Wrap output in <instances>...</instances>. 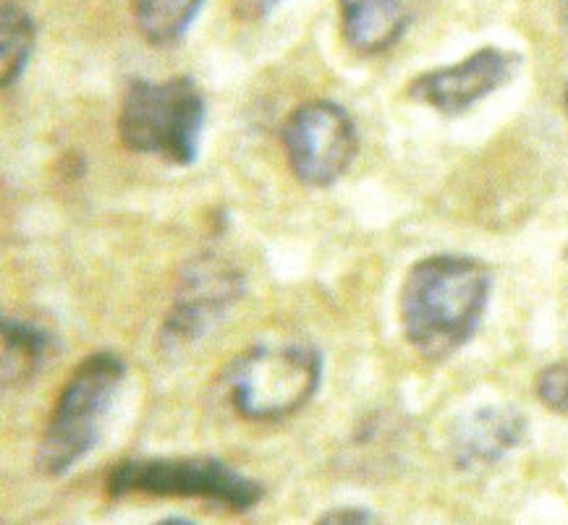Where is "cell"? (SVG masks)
Instances as JSON below:
<instances>
[{
  "mask_svg": "<svg viewBox=\"0 0 568 525\" xmlns=\"http://www.w3.org/2000/svg\"><path fill=\"white\" fill-rule=\"evenodd\" d=\"M493 277L479 259L435 254L419 259L400 286V327L409 346L443 361L475 338L490 301Z\"/></svg>",
  "mask_w": 568,
  "mask_h": 525,
  "instance_id": "cell-1",
  "label": "cell"
},
{
  "mask_svg": "<svg viewBox=\"0 0 568 525\" xmlns=\"http://www.w3.org/2000/svg\"><path fill=\"white\" fill-rule=\"evenodd\" d=\"M207 102L192 76L134 79L119 111V138L136 155L189 167L200 157Z\"/></svg>",
  "mask_w": 568,
  "mask_h": 525,
  "instance_id": "cell-2",
  "label": "cell"
},
{
  "mask_svg": "<svg viewBox=\"0 0 568 525\" xmlns=\"http://www.w3.org/2000/svg\"><path fill=\"white\" fill-rule=\"evenodd\" d=\"M123 379L126 361L113 350H98L71 371L42 432L38 447L40 473L63 476L98 447Z\"/></svg>",
  "mask_w": 568,
  "mask_h": 525,
  "instance_id": "cell-3",
  "label": "cell"
},
{
  "mask_svg": "<svg viewBox=\"0 0 568 525\" xmlns=\"http://www.w3.org/2000/svg\"><path fill=\"white\" fill-rule=\"evenodd\" d=\"M323 353L312 346H254L223 371L231 405L250 421L302 411L323 384Z\"/></svg>",
  "mask_w": 568,
  "mask_h": 525,
  "instance_id": "cell-4",
  "label": "cell"
},
{
  "mask_svg": "<svg viewBox=\"0 0 568 525\" xmlns=\"http://www.w3.org/2000/svg\"><path fill=\"white\" fill-rule=\"evenodd\" d=\"M111 497L148 494V497L205 500L233 513H250L265 497L257 478L231 469L213 455L186 457H131L108 473Z\"/></svg>",
  "mask_w": 568,
  "mask_h": 525,
  "instance_id": "cell-5",
  "label": "cell"
},
{
  "mask_svg": "<svg viewBox=\"0 0 568 525\" xmlns=\"http://www.w3.org/2000/svg\"><path fill=\"white\" fill-rule=\"evenodd\" d=\"M281 142L291 173L312 188L338 184L359 155V131L352 113L333 100L298 105L283 123Z\"/></svg>",
  "mask_w": 568,
  "mask_h": 525,
  "instance_id": "cell-6",
  "label": "cell"
},
{
  "mask_svg": "<svg viewBox=\"0 0 568 525\" xmlns=\"http://www.w3.org/2000/svg\"><path fill=\"white\" fill-rule=\"evenodd\" d=\"M246 296V275L217 254H200L179 277L173 303L160 325V348L176 353L205 338Z\"/></svg>",
  "mask_w": 568,
  "mask_h": 525,
  "instance_id": "cell-7",
  "label": "cell"
},
{
  "mask_svg": "<svg viewBox=\"0 0 568 525\" xmlns=\"http://www.w3.org/2000/svg\"><path fill=\"white\" fill-rule=\"evenodd\" d=\"M521 58L500 48H479L464 61L422 74L409 84V97L443 115H462L511 82Z\"/></svg>",
  "mask_w": 568,
  "mask_h": 525,
  "instance_id": "cell-8",
  "label": "cell"
},
{
  "mask_svg": "<svg viewBox=\"0 0 568 525\" xmlns=\"http://www.w3.org/2000/svg\"><path fill=\"white\" fill-rule=\"evenodd\" d=\"M529 436V421L514 405H483L458 415L448 432L450 461L458 471L479 473L506 461Z\"/></svg>",
  "mask_w": 568,
  "mask_h": 525,
  "instance_id": "cell-9",
  "label": "cell"
},
{
  "mask_svg": "<svg viewBox=\"0 0 568 525\" xmlns=\"http://www.w3.org/2000/svg\"><path fill=\"white\" fill-rule=\"evenodd\" d=\"M338 9L344 40L362 55L388 53L412 21L406 0H338Z\"/></svg>",
  "mask_w": 568,
  "mask_h": 525,
  "instance_id": "cell-10",
  "label": "cell"
},
{
  "mask_svg": "<svg viewBox=\"0 0 568 525\" xmlns=\"http://www.w3.org/2000/svg\"><path fill=\"white\" fill-rule=\"evenodd\" d=\"M0 327H3V388H24L48 361L53 334L21 317H3Z\"/></svg>",
  "mask_w": 568,
  "mask_h": 525,
  "instance_id": "cell-11",
  "label": "cell"
},
{
  "mask_svg": "<svg viewBox=\"0 0 568 525\" xmlns=\"http://www.w3.org/2000/svg\"><path fill=\"white\" fill-rule=\"evenodd\" d=\"M38 42V21L19 0L0 3V82L6 90L27 71Z\"/></svg>",
  "mask_w": 568,
  "mask_h": 525,
  "instance_id": "cell-12",
  "label": "cell"
},
{
  "mask_svg": "<svg viewBox=\"0 0 568 525\" xmlns=\"http://www.w3.org/2000/svg\"><path fill=\"white\" fill-rule=\"evenodd\" d=\"M205 0H134L136 29L150 45L171 48L186 38Z\"/></svg>",
  "mask_w": 568,
  "mask_h": 525,
  "instance_id": "cell-13",
  "label": "cell"
},
{
  "mask_svg": "<svg viewBox=\"0 0 568 525\" xmlns=\"http://www.w3.org/2000/svg\"><path fill=\"white\" fill-rule=\"evenodd\" d=\"M537 398L548 411L568 415V359L550 363L537 374Z\"/></svg>",
  "mask_w": 568,
  "mask_h": 525,
  "instance_id": "cell-14",
  "label": "cell"
},
{
  "mask_svg": "<svg viewBox=\"0 0 568 525\" xmlns=\"http://www.w3.org/2000/svg\"><path fill=\"white\" fill-rule=\"evenodd\" d=\"M375 513L367 507H333L325 509L323 515L317 517V523H352V525H362V523H373Z\"/></svg>",
  "mask_w": 568,
  "mask_h": 525,
  "instance_id": "cell-15",
  "label": "cell"
},
{
  "mask_svg": "<svg viewBox=\"0 0 568 525\" xmlns=\"http://www.w3.org/2000/svg\"><path fill=\"white\" fill-rule=\"evenodd\" d=\"M281 0H236L233 6V13H236L242 21H262L278 9Z\"/></svg>",
  "mask_w": 568,
  "mask_h": 525,
  "instance_id": "cell-16",
  "label": "cell"
},
{
  "mask_svg": "<svg viewBox=\"0 0 568 525\" xmlns=\"http://www.w3.org/2000/svg\"><path fill=\"white\" fill-rule=\"evenodd\" d=\"M163 525H194V521H189L184 515H173V517H163V521H158Z\"/></svg>",
  "mask_w": 568,
  "mask_h": 525,
  "instance_id": "cell-17",
  "label": "cell"
},
{
  "mask_svg": "<svg viewBox=\"0 0 568 525\" xmlns=\"http://www.w3.org/2000/svg\"><path fill=\"white\" fill-rule=\"evenodd\" d=\"M560 24H564L568 34V0H560Z\"/></svg>",
  "mask_w": 568,
  "mask_h": 525,
  "instance_id": "cell-18",
  "label": "cell"
},
{
  "mask_svg": "<svg viewBox=\"0 0 568 525\" xmlns=\"http://www.w3.org/2000/svg\"><path fill=\"white\" fill-rule=\"evenodd\" d=\"M564 102H566V111H568V86H566V92H564Z\"/></svg>",
  "mask_w": 568,
  "mask_h": 525,
  "instance_id": "cell-19",
  "label": "cell"
},
{
  "mask_svg": "<svg viewBox=\"0 0 568 525\" xmlns=\"http://www.w3.org/2000/svg\"><path fill=\"white\" fill-rule=\"evenodd\" d=\"M566 257H568V249H566Z\"/></svg>",
  "mask_w": 568,
  "mask_h": 525,
  "instance_id": "cell-20",
  "label": "cell"
}]
</instances>
